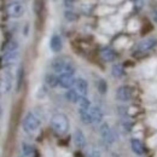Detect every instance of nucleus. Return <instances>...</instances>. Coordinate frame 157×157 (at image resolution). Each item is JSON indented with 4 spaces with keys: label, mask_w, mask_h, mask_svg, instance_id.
Segmentation results:
<instances>
[{
    "label": "nucleus",
    "mask_w": 157,
    "mask_h": 157,
    "mask_svg": "<svg viewBox=\"0 0 157 157\" xmlns=\"http://www.w3.org/2000/svg\"><path fill=\"white\" fill-rule=\"evenodd\" d=\"M17 50H20L18 42H17L16 40H11V41H9L7 45L5 46L4 52H11V51H17Z\"/></svg>",
    "instance_id": "obj_23"
},
{
    "label": "nucleus",
    "mask_w": 157,
    "mask_h": 157,
    "mask_svg": "<svg viewBox=\"0 0 157 157\" xmlns=\"http://www.w3.org/2000/svg\"><path fill=\"white\" fill-rule=\"evenodd\" d=\"M68 60L64 58V57H57L51 62V69L55 71V74H62L65 65H67Z\"/></svg>",
    "instance_id": "obj_11"
},
{
    "label": "nucleus",
    "mask_w": 157,
    "mask_h": 157,
    "mask_svg": "<svg viewBox=\"0 0 157 157\" xmlns=\"http://www.w3.org/2000/svg\"><path fill=\"white\" fill-rule=\"evenodd\" d=\"M131 149H132V151H133L137 156H143V155L145 154V147H144L143 143H141L138 138L131 139Z\"/></svg>",
    "instance_id": "obj_14"
},
{
    "label": "nucleus",
    "mask_w": 157,
    "mask_h": 157,
    "mask_svg": "<svg viewBox=\"0 0 157 157\" xmlns=\"http://www.w3.org/2000/svg\"><path fill=\"white\" fill-rule=\"evenodd\" d=\"M21 150H22V154L24 157H34L35 156V147L27 143V141H23L21 144Z\"/></svg>",
    "instance_id": "obj_17"
},
{
    "label": "nucleus",
    "mask_w": 157,
    "mask_h": 157,
    "mask_svg": "<svg viewBox=\"0 0 157 157\" xmlns=\"http://www.w3.org/2000/svg\"><path fill=\"white\" fill-rule=\"evenodd\" d=\"M113 157H120V156H118L117 154H113Z\"/></svg>",
    "instance_id": "obj_33"
},
{
    "label": "nucleus",
    "mask_w": 157,
    "mask_h": 157,
    "mask_svg": "<svg viewBox=\"0 0 157 157\" xmlns=\"http://www.w3.org/2000/svg\"><path fill=\"white\" fill-rule=\"evenodd\" d=\"M13 81H15V78H13L12 69L5 68V70L0 76V93L7 94L13 87Z\"/></svg>",
    "instance_id": "obj_3"
},
{
    "label": "nucleus",
    "mask_w": 157,
    "mask_h": 157,
    "mask_svg": "<svg viewBox=\"0 0 157 157\" xmlns=\"http://www.w3.org/2000/svg\"><path fill=\"white\" fill-rule=\"evenodd\" d=\"M122 127H123L127 132H131V129H132V124H131L128 121H123V122H122Z\"/></svg>",
    "instance_id": "obj_31"
},
{
    "label": "nucleus",
    "mask_w": 157,
    "mask_h": 157,
    "mask_svg": "<svg viewBox=\"0 0 157 157\" xmlns=\"http://www.w3.org/2000/svg\"><path fill=\"white\" fill-rule=\"evenodd\" d=\"M47 96V86L46 85H41L39 86V88L36 90V93H35V97L38 99H42Z\"/></svg>",
    "instance_id": "obj_25"
},
{
    "label": "nucleus",
    "mask_w": 157,
    "mask_h": 157,
    "mask_svg": "<svg viewBox=\"0 0 157 157\" xmlns=\"http://www.w3.org/2000/svg\"><path fill=\"white\" fill-rule=\"evenodd\" d=\"M73 139H74V144L78 149H85L86 145H87V140H86V137L83 134V132L81 129H75L74 132V136H73Z\"/></svg>",
    "instance_id": "obj_12"
},
{
    "label": "nucleus",
    "mask_w": 157,
    "mask_h": 157,
    "mask_svg": "<svg viewBox=\"0 0 157 157\" xmlns=\"http://www.w3.org/2000/svg\"><path fill=\"white\" fill-rule=\"evenodd\" d=\"M132 97H133V90L127 85L120 86L116 90V99L121 103L129 101L132 99Z\"/></svg>",
    "instance_id": "obj_5"
},
{
    "label": "nucleus",
    "mask_w": 157,
    "mask_h": 157,
    "mask_svg": "<svg viewBox=\"0 0 157 157\" xmlns=\"http://www.w3.org/2000/svg\"><path fill=\"white\" fill-rule=\"evenodd\" d=\"M64 18L68 22H74V21L78 20V15L73 10H65L64 11Z\"/></svg>",
    "instance_id": "obj_27"
},
{
    "label": "nucleus",
    "mask_w": 157,
    "mask_h": 157,
    "mask_svg": "<svg viewBox=\"0 0 157 157\" xmlns=\"http://www.w3.org/2000/svg\"><path fill=\"white\" fill-rule=\"evenodd\" d=\"M156 157H157V154H156Z\"/></svg>",
    "instance_id": "obj_34"
},
{
    "label": "nucleus",
    "mask_w": 157,
    "mask_h": 157,
    "mask_svg": "<svg viewBox=\"0 0 157 157\" xmlns=\"http://www.w3.org/2000/svg\"><path fill=\"white\" fill-rule=\"evenodd\" d=\"M81 97H82V96L78 94V92L75 90V88H70V90H68L67 93H65V98H67V100H68L69 103H73V104H78Z\"/></svg>",
    "instance_id": "obj_19"
},
{
    "label": "nucleus",
    "mask_w": 157,
    "mask_h": 157,
    "mask_svg": "<svg viewBox=\"0 0 157 157\" xmlns=\"http://www.w3.org/2000/svg\"><path fill=\"white\" fill-rule=\"evenodd\" d=\"M50 124H51V128L53 129V132L59 134V136H63V134L68 133L69 128H70L69 118L67 117V115H64V114H55L51 117Z\"/></svg>",
    "instance_id": "obj_1"
},
{
    "label": "nucleus",
    "mask_w": 157,
    "mask_h": 157,
    "mask_svg": "<svg viewBox=\"0 0 157 157\" xmlns=\"http://www.w3.org/2000/svg\"><path fill=\"white\" fill-rule=\"evenodd\" d=\"M1 115H2V108H1V105H0V117H1Z\"/></svg>",
    "instance_id": "obj_32"
},
{
    "label": "nucleus",
    "mask_w": 157,
    "mask_h": 157,
    "mask_svg": "<svg viewBox=\"0 0 157 157\" xmlns=\"http://www.w3.org/2000/svg\"><path fill=\"white\" fill-rule=\"evenodd\" d=\"M76 0H64V6L68 9V10H71V7L74 6Z\"/></svg>",
    "instance_id": "obj_29"
},
{
    "label": "nucleus",
    "mask_w": 157,
    "mask_h": 157,
    "mask_svg": "<svg viewBox=\"0 0 157 157\" xmlns=\"http://www.w3.org/2000/svg\"><path fill=\"white\" fill-rule=\"evenodd\" d=\"M74 88L78 92L80 96L86 97L88 93V82L82 78H75V83H74Z\"/></svg>",
    "instance_id": "obj_9"
},
{
    "label": "nucleus",
    "mask_w": 157,
    "mask_h": 157,
    "mask_svg": "<svg viewBox=\"0 0 157 157\" xmlns=\"http://www.w3.org/2000/svg\"><path fill=\"white\" fill-rule=\"evenodd\" d=\"M50 48L55 53H58V52L62 51L63 42H62V39H60V36H59L58 34H53L51 36V39H50Z\"/></svg>",
    "instance_id": "obj_13"
},
{
    "label": "nucleus",
    "mask_w": 157,
    "mask_h": 157,
    "mask_svg": "<svg viewBox=\"0 0 157 157\" xmlns=\"http://www.w3.org/2000/svg\"><path fill=\"white\" fill-rule=\"evenodd\" d=\"M100 57L104 62H114L116 59V52L110 47H104L100 50Z\"/></svg>",
    "instance_id": "obj_15"
},
{
    "label": "nucleus",
    "mask_w": 157,
    "mask_h": 157,
    "mask_svg": "<svg viewBox=\"0 0 157 157\" xmlns=\"http://www.w3.org/2000/svg\"><path fill=\"white\" fill-rule=\"evenodd\" d=\"M157 45V39L155 38H149V39H145L143 40L139 45H138V51L137 52H147V51H150V50H152L155 46Z\"/></svg>",
    "instance_id": "obj_10"
},
{
    "label": "nucleus",
    "mask_w": 157,
    "mask_h": 157,
    "mask_svg": "<svg viewBox=\"0 0 157 157\" xmlns=\"http://www.w3.org/2000/svg\"><path fill=\"white\" fill-rule=\"evenodd\" d=\"M99 134H100V138L103 139L104 143H106L109 145L115 143V132H114V129L110 127V124L108 122H101L100 123Z\"/></svg>",
    "instance_id": "obj_4"
},
{
    "label": "nucleus",
    "mask_w": 157,
    "mask_h": 157,
    "mask_svg": "<svg viewBox=\"0 0 157 157\" xmlns=\"http://www.w3.org/2000/svg\"><path fill=\"white\" fill-rule=\"evenodd\" d=\"M111 73H113V76L120 78L124 75V69H123V67H122V65H120V64H115V65H113Z\"/></svg>",
    "instance_id": "obj_22"
},
{
    "label": "nucleus",
    "mask_w": 157,
    "mask_h": 157,
    "mask_svg": "<svg viewBox=\"0 0 157 157\" xmlns=\"http://www.w3.org/2000/svg\"><path fill=\"white\" fill-rule=\"evenodd\" d=\"M23 81H24V68L21 65L17 69V75H16V91L20 92L22 86H23Z\"/></svg>",
    "instance_id": "obj_20"
},
{
    "label": "nucleus",
    "mask_w": 157,
    "mask_h": 157,
    "mask_svg": "<svg viewBox=\"0 0 157 157\" xmlns=\"http://www.w3.org/2000/svg\"><path fill=\"white\" fill-rule=\"evenodd\" d=\"M78 115L81 121L85 123V124H91L92 123V118L90 115V110H86V111H78Z\"/></svg>",
    "instance_id": "obj_24"
},
{
    "label": "nucleus",
    "mask_w": 157,
    "mask_h": 157,
    "mask_svg": "<svg viewBox=\"0 0 157 157\" xmlns=\"http://www.w3.org/2000/svg\"><path fill=\"white\" fill-rule=\"evenodd\" d=\"M23 13H24L23 4H21L18 1H13L7 5V15L11 18H20L23 16Z\"/></svg>",
    "instance_id": "obj_6"
},
{
    "label": "nucleus",
    "mask_w": 157,
    "mask_h": 157,
    "mask_svg": "<svg viewBox=\"0 0 157 157\" xmlns=\"http://www.w3.org/2000/svg\"><path fill=\"white\" fill-rule=\"evenodd\" d=\"M87 157H101V154L97 147H91L87 154Z\"/></svg>",
    "instance_id": "obj_28"
},
{
    "label": "nucleus",
    "mask_w": 157,
    "mask_h": 157,
    "mask_svg": "<svg viewBox=\"0 0 157 157\" xmlns=\"http://www.w3.org/2000/svg\"><path fill=\"white\" fill-rule=\"evenodd\" d=\"M41 126V118L40 116L34 113V111H29L24 118H23V122H22V128L25 133L28 134H32V133H35Z\"/></svg>",
    "instance_id": "obj_2"
},
{
    "label": "nucleus",
    "mask_w": 157,
    "mask_h": 157,
    "mask_svg": "<svg viewBox=\"0 0 157 157\" xmlns=\"http://www.w3.org/2000/svg\"><path fill=\"white\" fill-rule=\"evenodd\" d=\"M78 111H86V110H90L91 109V100L87 98V97H81L78 103Z\"/></svg>",
    "instance_id": "obj_21"
},
{
    "label": "nucleus",
    "mask_w": 157,
    "mask_h": 157,
    "mask_svg": "<svg viewBox=\"0 0 157 157\" xmlns=\"http://www.w3.org/2000/svg\"><path fill=\"white\" fill-rule=\"evenodd\" d=\"M97 88H98V92L100 94H105L108 92V83L105 80H99L98 83H97Z\"/></svg>",
    "instance_id": "obj_26"
},
{
    "label": "nucleus",
    "mask_w": 157,
    "mask_h": 157,
    "mask_svg": "<svg viewBox=\"0 0 157 157\" xmlns=\"http://www.w3.org/2000/svg\"><path fill=\"white\" fill-rule=\"evenodd\" d=\"M90 115H91V118H92V123H100V122H103V111L97 105L91 106Z\"/></svg>",
    "instance_id": "obj_16"
},
{
    "label": "nucleus",
    "mask_w": 157,
    "mask_h": 157,
    "mask_svg": "<svg viewBox=\"0 0 157 157\" xmlns=\"http://www.w3.org/2000/svg\"><path fill=\"white\" fill-rule=\"evenodd\" d=\"M74 83H75V78H74V75H71V74H65V73L59 74L58 75L59 87L65 88V90H70V88H73Z\"/></svg>",
    "instance_id": "obj_7"
},
{
    "label": "nucleus",
    "mask_w": 157,
    "mask_h": 157,
    "mask_svg": "<svg viewBox=\"0 0 157 157\" xmlns=\"http://www.w3.org/2000/svg\"><path fill=\"white\" fill-rule=\"evenodd\" d=\"M18 56H20V50L11 51V52H4L2 53V65L5 68H11L13 65V63H16V60L18 59Z\"/></svg>",
    "instance_id": "obj_8"
},
{
    "label": "nucleus",
    "mask_w": 157,
    "mask_h": 157,
    "mask_svg": "<svg viewBox=\"0 0 157 157\" xmlns=\"http://www.w3.org/2000/svg\"><path fill=\"white\" fill-rule=\"evenodd\" d=\"M45 85L50 88H55L58 86V75L55 73H48L45 75Z\"/></svg>",
    "instance_id": "obj_18"
},
{
    "label": "nucleus",
    "mask_w": 157,
    "mask_h": 157,
    "mask_svg": "<svg viewBox=\"0 0 157 157\" xmlns=\"http://www.w3.org/2000/svg\"><path fill=\"white\" fill-rule=\"evenodd\" d=\"M149 145L151 146V147H155L157 145V134H155L154 137H151L149 139Z\"/></svg>",
    "instance_id": "obj_30"
}]
</instances>
